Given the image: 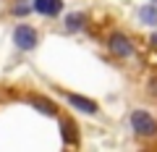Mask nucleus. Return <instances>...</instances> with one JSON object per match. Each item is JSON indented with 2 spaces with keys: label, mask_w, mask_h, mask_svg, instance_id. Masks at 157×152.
I'll use <instances>...</instances> for the list:
<instances>
[{
  "label": "nucleus",
  "mask_w": 157,
  "mask_h": 152,
  "mask_svg": "<svg viewBox=\"0 0 157 152\" xmlns=\"http://www.w3.org/2000/svg\"><path fill=\"white\" fill-rule=\"evenodd\" d=\"M131 129L136 131V136H155L157 134V121L147 110H134L131 113Z\"/></svg>",
  "instance_id": "f257e3e1"
},
{
  "label": "nucleus",
  "mask_w": 157,
  "mask_h": 152,
  "mask_svg": "<svg viewBox=\"0 0 157 152\" xmlns=\"http://www.w3.org/2000/svg\"><path fill=\"white\" fill-rule=\"evenodd\" d=\"M107 47H110V53L113 55H118V58H131L134 55V42L126 37L123 32H113L110 37H107Z\"/></svg>",
  "instance_id": "f03ea898"
},
{
  "label": "nucleus",
  "mask_w": 157,
  "mask_h": 152,
  "mask_svg": "<svg viewBox=\"0 0 157 152\" xmlns=\"http://www.w3.org/2000/svg\"><path fill=\"white\" fill-rule=\"evenodd\" d=\"M37 42H39V34L34 32V26H29V24L16 26V32H13V45L18 50H34Z\"/></svg>",
  "instance_id": "7ed1b4c3"
},
{
  "label": "nucleus",
  "mask_w": 157,
  "mask_h": 152,
  "mask_svg": "<svg viewBox=\"0 0 157 152\" xmlns=\"http://www.w3.org/2000/svg\"><path fill=\"white\" fill-rule=\"evenodd\" d=\"M63 97H66V102H68L71 107H76V110H81V113H89V115H94V113L100 110V105H97L94 100H89V97H81V95H68V92H66Z\"/></svg>",
  "instance_id": "20e7f679"
},
{
  "label": "nucleus",
  "mask_w": 157,
  "mask_h": 152,
  "mask_svg": "<svg viewBox=\"0 0 157 152\" xmlns=\"http://www.w3.org/2000/svg\"><path fill=\"white\" fill-rule=\"evenodd\" d=\"M60 136L68 147H76L78 144V131H76V123L71 118H60Z\"/></svg>",
  "instance_id": "39448f33"
},
{
  "label": "nucleus",
  "mask_w": 157,
  "mask_h": 152,
  "mask_svg": "<svg viewBox=\"0 0 157 152\" xmlns=\"http://www.w3.org/2000/svg\"><path fill=\"white\" fill-rule=\"evenodd\" d=\"M34 11L42 16H58L63 11V0H34Z\"/></svg>",
  "instance_id": "423d86ee"
},
{
  "label": "nucleus",
  "mask_w": 157,
  "mask_h": 152,
  "mask_svg": "<svg viewBox=\"0 0 157 152\" xmlns=\"http://www.w3.org/2000/svg\"><path fill=\"white\" fill-rule=\"evenodd\" d=\"M29 105L32 107H37L42 115H55L58 113V107H55V102L52 100H47V97H39V95H32L29 97Z\"/></svg>",
  "instance_id": "0eeeda50"
},
{
  "label": "nucleus",
  "mask_w": 157,
  "mask_h": 152,
  "mask_svg": "<svg viewBox=\"0 0 157 152\" xmlns=\"http://www.w3.org/2000/svg\"><path fill=\"white\" fill-rule=\"evenodd\" d=\"M86 26V13H68L66 16V29L68 32H78Z\"/></svg>",
  "instance_id": "6e6552de"
},
{
  "label": "nucleus",
  "mask_w": 157,
  "mask_h": 152,
  "mask_svg": "<svg viewBox=\"0 0 157 152\" xmlns=\"http://www.w3.org/2000/svg\"><path fill=\"white\" fill-rule=\"evenodd\" d=\"M139 18L144 24H152V26H155V24H157V6H144L139 11Z\"/></svg>",
  "instance_id": "1a4fd4ad"
},
{
  "label": "nucleus",
  "mask_w": 157,
  "mask_h": 152,
  "mask_svg": "<svg viewBox=\"0 0 157 152\" xmlns=\"http://www.w3.org/2000/svg\"><path fill=\"white\" fill-rule=\"evenodd\" d=\"M147 89H149V95H155V97H157V76H152V79H149Z\"/></svg>",
  "instance_id": "9d476101"
},
{
  "label": "nucleus",
  "mask_w": 157,
  "mask_h": 152,
  "mask_svg": "<svg viewBox=\"0 0 157 152\" xmlns=\"http://www.w3.org/2000/svg\"><path fill=\"white\" fill-rule=\"evenodd\" d=\"M149 42H152V45H157V32H155V34L149 37Z\"/></svg>",
  "instance_id": "9b49d317"
}]
</instances>
